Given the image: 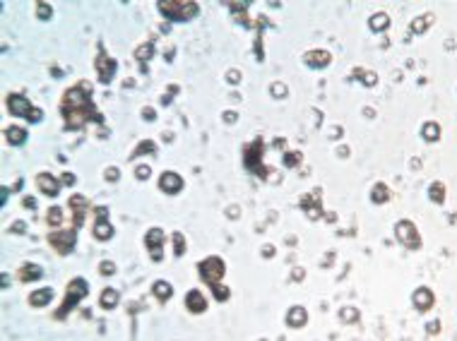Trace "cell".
Here are the masks:
<instances>
[{"mask_svg":"<svg viewBox=\"0 0 457 341\" xmlns=\"http://www.w3.org/2000/svg\"><path fill=\"white\" fill-rule=\"evenodd\" d=\"M80 89H82V87L68 89V92H65V99H63V115H65L68 125H72V127H80L82 123H87V120L94 118L92 99L87 94H82Z\"/></svg>","mask_w":457,"mask_h":341,"instance_id":"cell-1","label":"cell"},{"mask_svg":"<svg viewBox=\"0 0 457 341\" xmlns=\"http://www.w3.org/2000/svg\"><path fill=\"white\" fill-rule=\"evenodd\" d=\"M200 274H202V279H205V281L212 284V288L219 286L217 281L222 279V274H224L222 259L219 257H209V259H205V262H200Z\"/></svg>","mask_w":457,"mask_h":341,"instance_id":"cell-2","label":"cell"},{"mask_svg":"<svg viewBox=\"0 0 457 341\" xmlns=\"http://www.w3.org/2000/svg\"><path fill=\"white\" fill-rule=\"evenodd\" d=\"M7 106H10L17 115H24V118H29V120H39V118H41L39 109H34L27 99H24V96H19V94L10 96V99H7Z\"/></svg>","mask_w":457,"mask_h":341,"instance_id":"cell-3","label":"cell"},{"mask_svg":"<svg viewBox=\"0 0 457 341\" xmlns=\"http://www.w3.org/2000/svg\"><path fill=\"white\" fill-rule=\"evenodd\" d=\"M159 7L164 12L173 14V19H188V14L197 12V5L195 2H161Z\"/></svg>","mask_w":457,"mask_h":341,"instance_id":"cell-4","label":"cell"},{"mask_svg":"<svg viewBox=\"0 0 457 341\" xmlns=\"http://www.w3.org/2000/svg\"><path fill=\"white\" fill-rule=\"evenodd\" d=\"M84 293H87V286H84L82 279H75L72 284H70V291H68V300H65V305H63V310H58V317H63V315L68 313L70 308H75V303L82 298Z\"/></svg>","mask_w":457,"mask_h":341,"instance_id":"cell-5","label":"cell"},{"mask_svg":"<svg viewBox=\"0 0 457 341\" xmlns=\"http://www.w3.org/2000/svg\"><path fill=\"white\" fill-rule=\"evenodd\" d=\"M161 238H164V233L159 231V228H152V231L147 233V245H152V257L159 259L161 257V252H159V243H161Z\"/></svg>","mask_w":457,"mask_h":341,"instance_id":"cell-6","label":"cell"},{"mask_svg":"<svg viewBox=\"0 0 457 341\" xmlns=\"http://www.w3.org/2000/svg\"><path fill=\"white\" fill-rule=\"evenodd\" d=\"M180 185H183V180H180L176 173H166V176H161V188L166 192H178Z\"/></svg>","mask_w":457,"mask_h":341,"instance_id":"cell-7","label":"cell"},{"mask_svg":"<svg viewBox=\"0 0 457 341\" xmlns=\"http://www.w3.org/2000/svg\"><path fill=\"white\" fill-rule=\"evenodd\" d=\"M185 303L190 305V310H193V313L205 310V305H207L205 298H202V293H197V291H190V293H188V298H185Z\"/></svg>","mask_w":457,"mask_h":341,"instance_id":"cell-8","label":"cell"},{"mask_svg":"<svg viewBox=\"0 0 457 341\" xmlns=\"http://www.w3.org/2000/svg\"><path fill=\"white\" fill-rule=\"evenodd\" d=\"M39 185H41V190L46 192V195H56L58 192V180H53L48 173H41V176H39Z\"/></svg>","mask_w":457,"mask_h":341,"instance_id":"cell-9","label":"cell"},{"mask_svg":"<svg viewBox=\"0 0 457 341\" xmlns=\"http://www.w3.org/2000/svg\"><path fill=\"white\" fill-rule=\"evenodd\" d=\"M51 296H53V291H51V288H43V291H39V293H31L29 303H31V305H43Z\"/></svg>","mask_w":457,"mask_h":341,"instance_id":"cell-10","label":"cell"},{"mask_svg":"<svg viewBox=\"0 0 457 341\" xmlns=\"http://www.w3.org/2000/svg\"><path fill=\"white\" fill-rule=\"evenodd\" d=\"M304 322H305V313L301 310V308H294V310L289 313V325L291 327H301Z\"/></svg>","mask_w":457,"mask_h":341,"instance_id":"cell-11","label":"cell"},{"mask_svg":"<svg viewBox=\"0 0 457 341\" xmlns=\"http://www.w3.org/2000/svg\"><path fill=\"white\" fill-rule=\"evenodd\" d=\"M97 238H109L111 235V228L106 226V221H104V212H99V224H97Z\"/></svg>","mask_w":457,"mask_h":341,"instance_id":"cell-12","label":"cell"},{"mask_svg":"<svg viewBox=\"0 0 457 341\" xmlns=\"http://www.w3.org/2000/svg\"><path fill=\"white\" fill-rule=\"evenodd\" d=\"M7 139L14 142V144H22V142H24V130H19V127H10V130H7Z\"/></svg>","mask_w":457,"mask_h":341,"instance_id":"cell-13","label":"cell"},{"mask_svg":"<svg viewBox=\"0 0 457 341\" xmlns=\"http://www.w3.org/2000/svg\"><path fill=\"white\" fill-rule=\"evenodd\" d=\"M118 300V293L116 291H104V296H101V305L104 308H113V303Z\"/></svg>","mask_w":457,"mask_h":341,"instance_id":"cell-14","label":"cell"},{"mask_svg":"<svg viewBox=\"0 0 457 341\" xmlns=\"http://www.w3.org/2000/svg\"><path fill=\"white\" fill-rule=\"evenodd\" d=\"M154 293H156V296H159L161 300H166L168 296H171V288H168L166 284H164V281H156V286H154Z\"/></svg>","mask_w":457,"mask_h":341,"instance_id":"cell-15","label":"cell"},{"mask_svg":"<svg viewBox=\"0 0 457 341\" xmlns=\"http://www.w3.org/2000/svg\"><path fill=\"white\" fill-rule=\"evenodd\" d=\"M19 276H22L24 281H27V279H31V276L36 279V276H41V269H34V272H31V269H22V274H19Z\"/></svg>","mask_w":457,"mask_h":341,"instance_id":"cell-16","label":"cell"},{"mask_svg":"<svg viewBox=\"0 0 457 341\" xmlns=\"http://www.w3.org/2000/svg\"><path fill=\"white\" fill-rule=\"evenodd\" d=\"M48 221H51V224H60V212H58V209H53V212L48 214Z\"/></svg>","mask_w":457,"mask_h":341,"instance_id":"cell-17","label":"cell"}]
</instances>
